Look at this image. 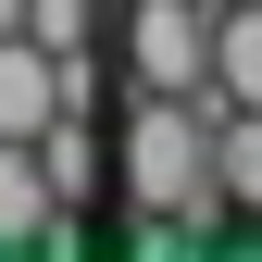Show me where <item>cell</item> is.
<instances>
[{"label": "cell", "mask_w": 262, "mask_h": 262, "mask_svg": "<svg viewBox=\"0 0 262 262\" xmlns=\"http://www.w3.org/2000/svg\"><path fill=\"white\" fill-rule=\"evenodd\" d=\"M75 237H88V212L50 187L38 138H0V250H75Z\"/></svg>", "instance_id": "3957f363"}, {"label": "cell", "mask_w": 262, "mask_h": 262, "mask_svg": "<svg viewBox=\"0 0 262 262\" xmlns=\"http://www.w3.org/2000/svg\"><path fill=\"white\" fill-rule=\"evenodd\" d=\"M212 100L225 113H262V0H225L212 13Z\"/></svg>", "instance_id": "8992f818"}, {"label": "cell", "mask_w": 262, "mask_h": 262, "mask_svg": "<svg viewBox=\"0 0 262 262\" xmlns=\"http://www.w3.org/2000/svg\"><path fill=\"white\" fill-rule=\"evenodd\" d=\"M38 162H50V187H62V200H100V187H113V138H100V113H75V100H62L50 125H38Z\"/></svg>", "instance_id": "277c9868"}, {"label": "cell", "mask_w": 262, "mask_h": 262, "mask_svg": "<svg viewBox=\"0 0 262 262\" xmlns=\"http://www.w3.org/2000/svg\"><path fill=\"white\" fill-rule=\"evenodd\" d=\"M212 13L225 0H125L113 13V62H125V88H175V100H212Z\"/></svg>", "instance_id": "7a4b0ae2"}, {"label": "cell", "mask_w": 262, "mask_h": 262, "mask_svg": "<svg viewBox=\"0 0 262 262\" xmlns=\"http://www.w3.org/2000/svg\"><path fill=\"white\" fill-rule=\"evenodd\" d=\"M212 187L237 225H262V113H212Z\"/></svg>", "instance_id": "52a82bcc"}, {"label": "cell", "mask_w": 262, "mask_h": 262, "mask_svg": "<svg viewBox=\"0 0 262 262\" xmlns=\"http://www.w3.org/2000/svg\"><path fill=\"white\" fill-rule=\"evenodd\" d=\"M50 113H62V62L13 25V38H0V138H38Z\"/></svg>", "instance_id": "5b68a950"}, {"label": "cell", "mask_w": 262, "mask_h": 262, "mask_svg": "<svg viewBox=\"0 0 262 262\" xmlns=\"http://www.w3.org/2000/svg\"><path fill=\"white\" fill-rule=\"evenodd\" d=\"M100 13H113V0H25V38H38L50 62L62 50H100Z\"/></svg>", "instance_id": "ba28073f"}, {"label": "cell", "mask_w": 262, "mask_h": 262, "mask_svg": "<svg viewBox=\"0 0 262 262\" xmlns=\"http://www.w3.org/2000/svg\"><path fill=\"white\" fill-rule=\"evenodd\" d=\"M212 113L225 100H175V88H125L113 113V200L125 212H175L187 237H225V187H212Z\"/></svg>", "instance_id": "6da1fadb"}, {"label": "cell", "mask_w": 262, "mask_h": 262, "mask_svg": "<svg viewBox=\"0 0 262 262\" xmlns=\"http://www.w3.org/2000/svg\"><path fill=\"white\" fill-rule=\"evenodd\" d=\"M13 25H25V0H0V38H13Z\"/></svg>", "instance_id": "9c48e42d"}]
</instances>
